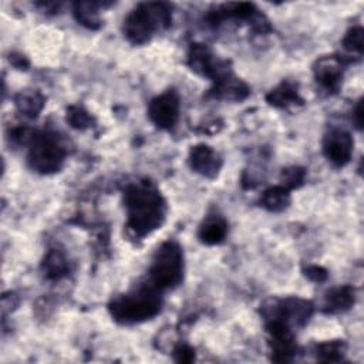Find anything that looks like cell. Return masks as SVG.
Segmentation results:
<instances>
[{
  "label": "cell",
  "instance_id": "cell-1",
  "mask_svg": "<svg viewBox=\"0 0 364 364\" xmlns=\"http://www.w3.org/2000/svg\"><path fill=\"white\" fill-rule=\"evenodd\" d=\"M128 226L136 236L158 229L165 219V202L149 182H138L125 191Z\"/></svg>",
  "mask_w": 364,
  "mask_h": 364
},
{
  "label": "cell",
  "instance_id": "cell-2",
  "mask_svg": "<svg viewBox=\"0 0 364 364\" xmlns=\"http://www.w3.org/2000/svg\"><path fill=\"white\" fill-rule=\"evenodd\" d=\"M155 290L156 287L151 284L114 299L109 304L111 316L122 324H134L152 318L161 310V299Z\"/></svg>",
  "mask_w": 364,
  "mask_h": 364
},
{
  "label": "cell",
  "instance_id": "cell-3",
  "mask_svg": "<svg viewBox=\"0 0 364 364\" xmlns=\"http://www.w3.org/2000/svg\"><path fill=\"white\" fill-rule=\"evenodd\" d=\"M171 6L166 3H142L136 6L124 21L125 37L134 44L146 43L154 31L169 27Z\"/></svg>",
  "mask_w": 364,
  "mask_h": 364
},
{
  "label": "cell",
  "instance_id": "cell-4",
  "mask_svg": "<svg viewBox=\"0 0 364 364\" xmlns=\"http://www.w3.org/2000/svg\"><path fill=\"white\" fill-rule=\"evenodd\" d=\"M149 276L152 286L156 289H172L182 282L183 253L176 242H165L156 249Z\"/></svg>",
  "mask_w": 364,
  "mask_h": 364
},
{
  "label": "cell",
  "instance_id": "cell-5",
  "mask_svg": "<svg viewBox=\"0 0 364 364\" xmlns=\"http://www.w3.org/2000/svg\"><path fill=\"white\" fill-rule=\"evenodd\" d=\"M28 164L40 173L58 171L65 158V148L54 132H40L31 138L28 149Z\"/></svg>",
  "mask_w": 364,
  "mask_h": 364
},
{
  "label": "cell",
  "instance_id": "cell-6",
  "mask_svg": "<svg viewBox=\"0 0 364 364\" xmlns=\"http://www.w3.org/2000/svg\"><path fill=\"white\" fill-rule=\"evenodd\" d=\"M149 119L161 129H171L179 117V97L169 90L151 100L148 105Z\"/></svg>",
  "mask_w": 364,
  "mask_h": 364
},
{
  "label": "cell",
  "instance_id": "cell-7",
  "mask_svg": "<svg viewBox=\"0 0 364 364\" xmlns=\"http://www.w3.org/2000/svg\"><path fill=\"white\" fill-rule=\"evenodd\" d=\"M353 138L343 129L330 131L323 141V152L326 158L336 166L348 164L353 155Z\"/></svg>",
  "mask_w": 364,
  "mask_h": 364
},
{
  "label": "cell",
  "instance_id": "cell-8",
  "mask_svg": "<svg viewBox=\"0 0 364 364\" xmlns=\"http://www.w3.org/2000/svg\"><path fill=\"white\" fill-rule=\"evenodd\" d=\"M189 165L195 172L206 178H215L222 166V159L212 146L198 144L189 151Z\"/></svg>",
  "mask_w": 364,
  "mask_h": 364
},
{
  "label": "cell",
  "instance_id": "cell-9",
  "mask_svg": "<svg viewBox=\"0 0 364 364\" xmlns=\"http://www.w3.org/2000/svg\"><path fill=\"white\" fill-rule=\"evenodd\" d=\"M273 311L274 313L270 317L280 318V320L286 321L289 326L290 324L303 326L310 318L311 311H313V306L307 300L290 297V299L282 300L279 304H276L273 307Z\"/></svg>",
  "mask_w": 364,
  "mask_h": 364
},
{
  "label": "cell",
  "instance_id": "cell-10",
  "mask_svg": "<svg viewBox=\"0 0 364 364\" xmlns=\"http://www.w3.org/2000/svg\"><path fill=\"white\" fill-rule=\"evenodd\" d=\"M188 64L189 67L199 75L218 78L223 71L215 64L213 55L209 48L203 44H192L188 53Z\"/></svg>",
  "mask_w": 364,
  "mask_h": 364
},
{
  "label": "cell",
  "instance_id": "cell-11",
  "mask_svg": "<svg viewBox=\"0 0 364 364\" xmlns=\"http://www.w3.org/2000/svg\"><path fill=\"white\" fill-rule=\"evenodd\" d=\"M314 77L327 90H336L343 77V65L337 57H321L314 64Z\"/></svg>",
  "mask_w": 364,
  "mask_h": 364
},
{
  "label": "cell",
  "instance_id": "cell-12",
  "mask_svg": "<svg viewBox=\"0 0 364 364\" xmlns=\"http://www.w3.org/2000/svg\"><path fill=\"white\" fill-rule=\"evenodd\" d=\"M215 81H216L215 94L219 98H225L229 101H240L246 98L249 94L247 85L228 71L222 73Z\"/></svg>",
  "mask_w": 364,
  "mask_h": 364
},
{
  "label": "cell",
  "instance_id": "cell-13",
  "mask_svg": "<svg viewBox=\"0 0 364 364\" xmlns=\"http://www.w3.org/2000/svg\"><path fill=\"white\" fill-rule=\"evenodd\" d=\"M228 232V225L223 218L219 215L208 216L199 228V239L205 245H218L220 243Z\"/></svg>",
  "mask_w": 364,
  "mask_h": 364
},
{
  "label": "cell",
  "instance_id": "cell-14",
  "mask_svg": "<svg viewBox=\"0 0 364 364\" xmlns=\"http://www.w3.org/2000/svg\"><path fill=\"white\" fill-rule=\"evenodd\" d=\"M266 100L269 104H272L273 107H279V108H286L290 105L301 104V98L297 92V87L289 81H284L280 85H277L276 88H273L266 95Z\"/></svg>",
  "mask_w": 364,
  "mask_h": 364
},
{
  "label": "cell",
  "instance_id": "cell-15",
  "mask_svg": "<svg viewBox=\"0 0 364 364\" xmlns=\"http://www.w3.org/2000/svg\"><path fill=\"white\" fill-rule=\"evenodd\" d=\"M100 6L101 3H94V1H77L73 6V13L75 20L85 26L87 28H98L101 26V18H100Z\"/></svg>",
  "mask_w": 364,
  "mask_h": 364
},
{
  "label": "cell",
  "instance_id": "cell-16",
  "mask_svg": "<svg viewBox=\"0 0 364 364\" xmlns=\"http://www.w3.org/2000/svg\"><path fill=\"white\" fill-rule=\"evenodd\" d=\"M355 290L350 286H341L333 289L326 296V307L328 311H344L354 304Z\"/></svg>",
  "mask_w": 364,
  "mask_h": 364
},
{
  "label": "cell",
  "instance_id": "cell-17",
  "mask_svg": "<svg viewBox=\"0 0 364 364\" xmlns=\"http://www.w3.org/2000/svg\"><path fill=\"white\" fill-rule=\"evenodd\" d=\"M260 203L264 209L270 212H279L289 206L290 203V193L289 189L283 185L272 186L266 189L260 196Z\"/></svg>",
  "mask_w": 364,
  "mask_h": 364
},
{
  "label": "cell",
  "instance_id": "cell-18",
  "mask_svg": "<svg viewBox=\"0 0 364 364\" xmlns=\"http://www.w3.org/2000/svg\"><path fill=\"white\" fill-rule=\"evenodd\" d=\"M43 270H44V274L47 279L57 280V279L63 277L64 274H67L68 262L60 250L51 249L43 262Z\"/></svg>",
  "mask_w": 364,
  "mask_h": 364
},
{
  "label": "cell",
  "instance_id": "cell-19",
  "mask_svg": "<svg viewBox=\"0 0 364 364\" xmlns=\"http://www.w3.org/2000/svg\"><path fill=\"white\" fill-rule=\"evenodd\" d=\"M16 105L20 112L34 118L44 105V98L38 91H23L16 97Z\"/></svg>",
  "mask_w": 364,
  "mask_h": 364
},
{
  "label": "cell",
  "instance_id": "cell-20",
  "mask_svg": "<svg viewBox=\"0 0 364 364\" xmlns=\"http://www.w3.org/2000/svg\"><path fill=\"white\" fill-rule=\"evenodd\" d=\"M346 344L340 340L327 341L317 347V357L321 361H340L344 355Z\"/></svg>",
  "mask_w": 364,
  "mask_h": 364
},
{
  "label": "cell",
  "instance_id": "cell-21",
  "mask_svg": "<svg viewBox=\"0 0 364 364\" xmlns=\"http://www.w3.org/2000/svg\"><path fill=\"white\" fill-rule=\"evenodd\" d=\"M67 122L75 129H85L91 125L92 118L82 107L71 105L67 109Z\"/></svg>",
  "mask_w": 364,
  "mask_h": 364
},
{
  "label": "cell",
  "instance_id": "cell-22",
  "mask_svg": "<svg viewBox=\"0 0 364 364\" xmlns=\"http://www.w3.org/2000/svg\"><path fill=\"white\" fill-rule=\"evenodd\" d=\"M304 175H306V172H304L303 168L290 166V168H286V169L282 171L280 181H282V185L290 191V189L297 188L303 183Z\"/></svg>",
  "mask_w": 364,
  "mask_h": 364
},
{
  "label": "cell",
  "instance_id": "cell-23",
  "mask_svg": "<svg viewBox=\"0 0 364 364\" xmlns=\"http://www.w3.org/2000/svg\"><path fill=\"white\" fill-rule=\"evenodd\" d=\"M363 28L361 27H353L348 30V33L346 34L344 40H343V46L346 50L351 51V53H358L361 54L363 51Z\"/></svg>",
  "mask_w": 364,
  "mask_h": 364
},
{
  "label": "cell",
  "instance_id": "cell-24",
  "mask_svg": "<svg viewBox=\"0 0 364 364\" xmlns=\"http://www.w3.org/2000/svg\"><path fill=\"white\" fill-rule=\"evenodd\" d=\"M173 357L178 363H191L195 360V351L188 344H179L173 350Z\"/></svg>",
  "mask_w": 364,
  "mask_h": 364
},
{
  "label": "cell",
  "instance_id": "cell-25",
  "mask_svg": "<svg viewBox=\"0 0 364 364\" xmlns=\"http://www.w3.org/2000/svg\"><path fill=\"white\" fill-rule=\"evenodd\" d=\"M306 276L310 279V280H314V282H323L327 279V272L320 267V266H309L306 269Z\"/></svg>",
  "mask_w": 364,
  "mask_h": 364
},
{
  "label": "cell",
  "instance_id": "cell-26",
  "mask_svg": "<svg viewBox=\"0 0 364 364\" xmlns=\"http://www.w3.org/2000/svg\"><path fill=\"white\" fill-rule=\"evenodd\" d=\"M354 122L357 125L358 129H361L363 127V102L360 101L355 107V111H354Z\"/></svg>",
  "mask_w": 364,
  "mask_h": 364
}]
</instances>
